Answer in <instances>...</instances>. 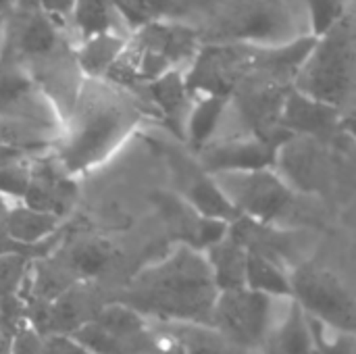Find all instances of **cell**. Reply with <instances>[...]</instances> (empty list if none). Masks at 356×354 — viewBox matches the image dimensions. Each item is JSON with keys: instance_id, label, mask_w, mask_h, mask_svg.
<instances>
[{"instance_id": "5b68a950", "label": "cell", "mask_w": 356, "mask_h": 354, "mask_svg": "<svg viewBox=\"0 0 356 354\" xmlns=\"http://www.w3.org/2000/svg\"><path fill=\"white\" fill-rule=\"evenodd\" d=\"M290 300L311 319L334 332H356V303L353 290L334 271L302 263L290 271Z\"/></svg>"}, {"instance_id": "8992f818", "label": "cell", "mask_w": 356, "mask_h": 354, "mask_svg": "<svg viewBox=\"0 0 356 354\" xmlns=\"http://www.w3.org/2000/svg\"><path fill=\"white\" fill-rule=\"evenodd\" d=\"M69 336L90 354H152L148 319L123 300L96 309Z\"/></svg>"}, {"instance_id": "83f0119b", "label": "cell", "mask_w": 356, "mask_h": 354, "mask_svg": "<svg viewBox=\"0 0 356 354\" xmlns=\"http://www.w3.org/2000/svg\"><path fill=\"white\" fill-rule=\"evenodd\" d=\"M75 8V0H40L38 2V10H42L44 15H48L52 21H65L71 19Z\"/></svg>"}, {"instance_id": "30bf717a", "label": "cell", "mask_w": 356, "mask_h": 354, "mask_svg": "<svg viewBox=\"0 0 356 354\" xmlns=\"http://www.w3.org/2000/svg\"><path fill=\"white\" fill-rule=\"evenodd\" d=\"M275 165L284 169V182L302 192H323L332 182V163L325 146L313 136H290L277 150Z\"/></svg>"}, {"instance_id": "484cf974", "label": "cell", "mask_w": 356, "mask_h": 354, "mask_svg": "<svg viewBox=\"0 0 356 354\" xmlns=\"http://www.w3.org/2000/svg\"><path fill=\"white\" fill-rule=\"evenodd\" d=\"M29 179H31V171L17 159L0 167V192L23 198L29 186Z\"/></svg>"}, {"instance_id": "6da1fadb", "label": "cell", "mask_w": 356, "mask_h": 354, "mask_svg": "<svg viewBox=\"0 0 356 354\" xmlns=\"http://www.w3.org/2000/svg\"><path fill=\"white\" fill-rule=\"evenodd\" d=\"M217 294L204 252L179 244L167 259L131 277L123 303L161 323L209 328Z\"/></svg>"}, {"instance_id": "f1b7e54d", "label": "cell", "mask_w": 356, "mask_h": 354, "mask_svg": "<svg viewBox=\"0 0 356 354\" xmlns=\"http://www.w3.org/2000/svg\"><path fill=\"white\" fill-rule=\"evenodd\" d=\"M10 338H13V332L0 319V354H10Z\"/></svg>"}, {"instance_id": "9c48e42d", "label": "cell", "mask_w": 356, "mask_h": 354, "mask_svg": "<svg viewBox=\"0 0 356 354\" xmlns=\"http://www.w3.org/2000/svg\"><path fill=\"white\" fill-rule=\"evenodd\" d=\"M192 58V69L184 77L190 94L198 90L202 94L232 96L257 71V50L246 46H209L200 52L196 50Z\"/></svg>"}, {"instance_id": "d6986e66", "label": "cell", "mask_w": 356, "mask_h": 354, "mask_svg": "<svg viewBox=\"0 0 356 354\" xmlns=\"http://www.w3.org/2000/svg\"><path fill=\"white\" fill-rule=\"evenodd\" d=\"M227 102H229V96L202 94V98L188 108L184 129L194 148L200 150L204 144L211 142L215 129L219 127V123L225 115Z\"/></svg>"}, {"instance_id": "ffe728a7", "label": "cell", "mask_w": 356, "mask_h": 354, "mask_svg": "<svg viewBox=\"0 0 356 354\" xmlns=\"http://www.w3.org/2000/svg\"><path fill=\"white\" fill-rule=\"evenodd\" d=\"M10 354H90L69 334H44L23 321L10 338Z\"/></svg>"}, {"instance_id": "cb8c5ba5", "label": "cell", "mask_w": 356, "mask_h": 354, "mask_svg": "<svg viewBox=\"0 0 356 354\" xmlns=\"http://www.w3.org/2000/svg\"><path fill=\"white\" fill-rule=\"evenodd\" d=\"M111 4L131 29L156 21L171 10V0H111Z\"/></svg>"}, {"instance_id": "e0dca14e", "label": "cell", "mask_w": 356, "mask_h": 354, "mask_svg": "<svg viewBox=\"0 0 356 354\" xmlns=\"http://www.w3.org/2000/svg\"><path fill=\"white\" fill-rule=\"evenodd\" d=\"M244 286L273 298H290V269L257 250H246Z\"/></svg>"}, {"instance_id": "4dcf8cb0", "label": "cell", "mask_w": 356, "mask_h": 354, "mask_svg": "<svg viewBox=\"0 0 356 354\" xmlns=\"http://www.w3.org/2000/svg\"><path fill=\"white\" fill-rule=\"evenodd\" d=\"M2 29H4V15H0V35H2Z\"/></svg>"}, {"instance_id": "7a4b0ae2", "label": "cell", "mask_w": 356, "mask_h": 354, "mask_svg": "<svg viewBox=\"0 0 356 354\" xmlns=\"http://www.w3.org/2000/svg\"><path fill=\"white\" fill-rule=\"evenodd\" d=\"M142 111L115 81L90 79L81 86L69 129L58 144V161L69 173L102 163L136 129Z\"/></svg>"}, {"instance_id": "d4e9b609", "label": "cell", "mask_w": 356, "mask_h": 354, "mask_svg": "<svg viewBox=\"0 0 356 354\" xmlns=\"http://www.w3.org/2000/svg\"><path fill=\"white\" fill-rule=\"evenodd\" d=\"M313 340H315V354H356L355 334L348 332H334V338L327 336V328L319 321L311 319Z\"/></svg>"}, {"instance_id": "8fae6325", "label": "cell", "mask_w": 356, "mask_h": 354, "mask_svg": "<svg viewBox=\"0 0 356 354\" xmlns=\"http://www.w3.org/2000/svg\"><path fill=\"white\" fill-rule=\"evenodd\" d=\"M282 144L284 142H275L259 136L204 144L200 148V167L211 175L227 173V171L267 169L275 165V156Z\"/></svg>"}, {"instance_id": "7402d4cb", "label": "cell", "mask_w": 356, "mask_h": 354, "mask_svg": "<svg viewBox=\"0 0 356 354\" xmlns=\"http://www.w3.org/2000/svg\"><path fill=\"white\" fill-rule=\"evenodd\" d=\"M111 10H113L111 0H75L71 19L75 23L77 31L83 38H88V35L113 29Z\"/></svg>"}, {"instance_id": "5bb4252c", "label": "cell", "mask_w": 356, "mask_h": 354, "mask_svg": "<svg viewBox=\"0 0 356 354\" xmlns=\"http://www.w3.org/2000/svg\"><path fill=\"white\" fill-rule=\"evenodd\" d=\"M261 351L263 354H315L309 315L294 300H290L286 315L273 321Z\"/></svg>"}, {"instance_id": "603a6c76", "label": "cell", "mask_w": 356, "mask_h": 354, "mask_svg": "<svg viewBox=\"0 0 356 354\" xmlns=\"http://www.w3.org/2000/svg\"><path fill=\"white\" fill-rule=\"evenodd\" d=\"M56 46V27L54 21L38 10L21 31V50L27 54H46Z\"/></svg>"}, {"instance_id": "2e32d148", "label": "cell", "mask_w": 356, "mask_h": 354, "mask_svg": "<svg viewBox=\"0 0 356 354\" xmlns=\"http://www.w3.org/2000/svg\"><path fill=\"white\" fill-rule=\"evenodd\" d=\"M207 263L211 267L213 280L217 290H234L244 286V271H246V248L225 234L221 240L213 242L204 250Z\"/></svg>"}, {"instance_id": "9a60e30c", "label": "cell", "mask_w": 356, "mask_h": 354, "mask_svg": "<svg viewBox=\"0 0 356 354\" xmlns=\"http://www.w3.org/2000/svg\"><path fill=\"white\" fill-rule=\"evenodd\" d=\"M58 225H60V215L40 211L29 204L10 209L2 223L6 236L15 244L23 246L27 250H35L40 244H44L46 240L56 236Z\"/></svg>"}, {"instance_id": "44dd1931", "label": "cell", "mask_w": 356, "mask_h": 354, "mask_svg": "<svg viewBox=\"0 0 356 354\" xmlns=\"http://www.w3.org/2000/svg\"><path fill=\"white\" fill-rule=\"evenodd\" d=\"M146 88L150 92V98L154 100V104L161 108V113L165 117L179 119V113L186 106V102L190 98V92H188L184 75L177 69L167 71L161 77L148 81Z\"/></svg>"}, {"instance_id": "277c9868", "label": "cell", "mask_w": 356, "mask_h": 354, "mask_svg": "<svg viewBox=\"0 0 356 354\" xmlns=\"http://www.w3.org/2000/svg\"><path fill=\"white\" fill-rule=\"evenodd\" d=\"M355 77V38L348 17H340L315 44L294 75L298 92L321 102L340 106L348 100Z\"/></svg>"}, {"instance_id": "f546056e", "label": "cell", "mask_w": 356, "mask_h": 354, "mask_svg": "<svg viewBox=\"0 0 356 354\" xmlns=\"http://www.w3.org/2000/svg\"><path fill=\"white\" fill-rule=\"evenodd\" d=\"M19 2H21L23 6H27V8H38V2H40V0H19Z\"/></svg>"}, {"instance_id": "52a82bcc", "label": "cell", "mask_w": 356, "mask_h": 354, "mask_svg": "<svg viewBox=\"0 0 356 354\" xmlns=\"http://www.w3.org/2000/svg\"><path fill=\"white\" fill-rule=\"evenodd\" d=\"M273 296L246 286L221 290L211 311V330L238 348H261L273 325Z\"/></svg>"}, {"instance_id": "ba28073f", "label": "cell", "mask_w": 356, "mask_h": 354, "mask_svg": "<svg viewBox=\"0 0 356 354\" xmlns=\"http://www.w3.org/2000/svg\"><path fill=\"white\" fill-rule=\"evenodd\" d=\"M213 177L238 213L254 221L273 225L294 204L292 188L271 167L215 173Z\"/></svg>"}, {"instance_id": "3957f363", "label": "cell", "mask_w": 356, "mask_h": 354, "mask_svg": "<svg viewBox=\"0 0 356 354\" xmlns=\"http://www.w3.org/2000/svg\"><path fill=\"white\" fill-rule=\"evenodd\" d=\"M196 50V33L190 27L156 19L138 27L134 38L125 40L106 79L117 86H129L136 81L148 83L163 73L177 69L184 61H190Z\"/></svg>"}, {"instance_id": "4316f807", "label": "cell", "mask_w": 356, "mask_h": 354, "mask_svg": "<svg viewBox=\"0 0 356 354\" xmlns=\"http://www.w3.org/2000/svg\"><path fill=\"white\" fill-rule=\"evenodd\" d=\"M311 10L313 35L323 33L330 25H334L342 17V2L340 0H307Z\"/></svg>"}, {"instance_id": "4fadbf2b", "label": "cell", "mask_w": 356, "mask_h": 354, "mask_svg": "<svg viewBox=\"0 0 356 354\" xmlns=\"http://www.w3.org/2000/svg\"><path fill=\"white\" fill-rule=\"evenodd\" d=\"M179 171V184L184 186V200L198 211L202 217L219 219L225 223H232L240 217L238 209L229 202V198L223 194L219 184L211 173H207L200 165L188 163L186 159L175 161Z\"/></svg>"}, {"instance_id": "ac0fdd59", "label": "cell", "mask_w": 356, "mask_h": 354, "mask_svg": "<svg viewBox=\"0 0 356 354\" xmlns=\"http://www.w3.org/2000/svg\"><path fill=\"white\" fill-rule=\"evenodd\" d=\"M123 46L125 38L115 33L113 29L88 35L83 38V44L77 50V65L90 79H106Z\"/></svg>"}, {"instance_id": "7c38bea8", "label": "cell", "mask_w": 356, "mask_h": 354, "mask_svg": "<svg viewBox=\"0 0 356 354\" xmlns=\"http://www.w3.org/2000/svg\"><path fill=\"white\" fill-rule=\"evenodd\" d=\"M342 123V108L321 102L317 98H311L296 88H290L282 115H280V125L292 136H313L321 138L323 134H330Z\"/></svg>"}]
</instances>
